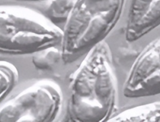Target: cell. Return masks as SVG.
<instances>
[{
  "label": "cell",
  "mask_w": 160,
  "mask_h": 122,
  "mask_svg": "<svg viewBox=\"0 0 160 122\" xmlns=\"http://www.w3.org/2000/svg\"><path fill=\"white\" fill-rule=\"evenodd\" d=\"M69 78L67 118L72 122L108 121L118 111V88L106 41L83 57Z\"/></svg>",
  "instance_id": "6da1fadb"
},
{
  "label": "cell",
  "mask_w": 160,
  "mask_h": 122,
  "mask_svg": "<svg viewBox=\"0 0 160 122\" xmlns=\"http://www.w3.org/2000/svg\"><path fill=\"white\" fill-rule=\"evenodd\" d=\"M127 0H74L63 29L62 60L70 64L105 42L123 13Z\"/></svg>",
  "instance_id": "7a4b0ae2"
},
{
  "label": "cell",
  "mask_w": 160,
  "mask_h": 122,
  "mask_svg": "<svg viewBox=\"0 0 160 122\" xmlns=\"http://www.w3.org/2000/svg\"><path fill=\"white\" fill-rule=\"evenodd\" d=\"M63 29L34 10L18 6H0V53L33 54L62 46Z\"/></svg>",
  "instance_id": "3957f363"
},
{
  "label": "cell",
  "mask_w": 160,
  "mask_h": 122,
  "mask_svg": "<svg viewBox=\"0 0 160 122\" xmlns=\"http://www.w3.org/2000/svg\"><path fill=\"white\" fill-rule=\"evenodd\" d=\"M63 105L61 88L51 80L39 81L24 90L0 109L1 122H51Z\"/></svg>",
  "instance_id": "277c9868"
},
{
  "label": "cell",
  "mask_w": 160,
  "mask_h": 122,
  "mask_svg": "<svg viewBox=\"0 0 160 122\" xmlns=\"http://www.w3.org/2000/svg\"><path fill=\"white\" fill-rule=\"evenodd\" d=\"M123 91L128 98L160 95V38L149 43L136 58Z\"/></svg>",
  "instance_id": "5b68a950"
},
{
  "label": "cell",
  "mask_w": 160,
  "mask_h": 122,
  "mask_svg": "<svg viewBox=\"0 0 160 122\" xmlns=\"http://www.w3.org/2000/svg\"><path fill=\"white\" fill-rule=\"evenodd\" d=\"M160 26V0H129L125 29L128 42H137Z\"/></svg>",
  "instance_id": "8992f818"
},
{
  "label": "cell",
  "mask_w": 160,
  "mask_h": 122,
  "mask_svg": "<svg viewBox=\"0 0 160 122\" xmlns=\"http://www.w3.org/2000/svg\"><path fill=\"white\" fill-rule=\"evenodd\" d=\"M109 122H160V101L132 107L116 114Z\"/></svg>",
  "instance_id": "52a82bcc"
},
{
  "label": "cell",
  "mask_w": 160,
  "mask_h": 122,
  "mask_svg": "<svg viewBox=\"0 0 160 122\" xmlns=\"http://www.w3.org/2000/svg\"><path fill=\"white\" fill-rule=\"evenodd\" d=\"M62 60L61 46L48 47L33 53L32 62L35 66L40 70L52 68Z\"/></svg>",
  "instance_id": "ba28073f"
},
{
  "label": "cell",
  "mask_w": 160,
  "mask_h": 122,
  "mask_svg": "<svg viewBox=\"0 0 160 122\" xmlns=\"http://www.w3.org/2000/svg\"><path fill=\"white\" fill-rule=\"evenodd\" d=\"M18 81V72L12 63L0 61V101L15 86Z\"/></svg>",
  "instance_id": "9c48e42d"
},
{
  "label": "cell",
  "mask_w": 160,
  "mask_h": 122,
  "mask_svg": "<svg viewBox=\"0 0 160 122\" xmlns=\"http://www.w3.org/2000/svg\"><path fill=\"white\" fill-rule=\"evenodd\" d=\"M19 1H25V2H48L49 3L56 1V0H19Z\"/></svg>",
  "instance_id": "30bf717a"
}]
</instances>
